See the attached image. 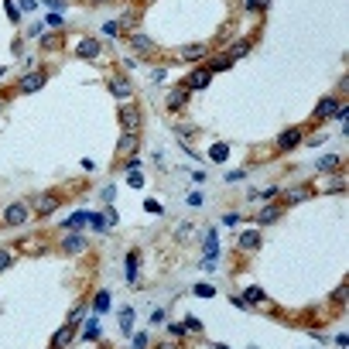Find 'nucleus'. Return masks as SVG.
I'll list each match as a JSON object with an SVG mask.
<instances>
[{
  "label": "nucleus",
  "instance_id": "obj_1",
  "mask_svg": "<svg viewBox=\"0 0 349 349\" xmlns=\"http://www.w3.org/2000/svg\"><path fill=\"white\" fill-rule=\"evenodd\" d=\"M120 124H124V134H137V127H140V113L134 110V106H127V110L120 113Z\"/></svg>",
  "mask_w": 349,
  "mask_h": 349
},
{
  "label": "nucleus",
  "instance_id": "obj_2",
  "mask_svg": "<svg viewBox=\"0 0 349 349\" xmlns=\"http://www.w3.org/2000/svg\"><path fill=\"white\" fill-rule=\"evenodd\" d=\"M209 75H212V72L206 69V65H202V69H195V72H192V75H189V82H185V89H206V86H209Z\"/></svg>",
  "mask_w": 349,
  "mask_h": 349
},
{
  "label": "nucleus",
  "instance_id": "obj_3",
  "mask_svg": "<svg viewBox=\"0 0 349 349\" xmlns=\"http://www.w3.org/2000/svg\"><path fill=\"white\" fill-rule=\"evenodd\" d=\"M75 55H79V59H96V55H99V41H96V38H86V41H79Z\"/></svg>",
  "mask_w": 349,
  "mask_h": 349
},
{
  "label": "nucleus",
  "instance_id": "obj_4",
  "mask_svg": "<svg viewBox=\"0 0 349 349\" xmlns=\"http://www.w3.org/2000/svg\"><path fill=\"white\" fill-rule=\"evenodd\" d=\"M41 86H45V72H34V75H24L17 89H21V93H34V89H41Z\"/></svg>",
  "mask_w": 349,
  "mask_h": 349
},
{
  "label": "nucleus",
  "instance_id": "obj_5",
  "mask_svg": "<svg viewBox=\"0 0 349 349\" xmlns=\"http://www.w3.org/2000/svg\"><path fill=\"white\" fill-rule=\"evenodd\" d=\"M24 219H28V209H24L21 202H14V206L7 209V226H21Z\"/></svg>",
  "mask_w": 349,
  "mask_h": 349
},
{
  "label": "nucleus",
  "instance_id": "obj_6",
  "mask_svg": "<svg viewBox=\"0 0 349 349\" xmlns=\"http://www.w3.org/2000/svg\"><path fill=\"white\" fill-rule=\"evenodd\" d=\"M185 99H189V89H185V86H175V89H171V96H168V110L185 106Z\"/></svg>",
  "mask_w": 349,
  "mask_h": 349
},
{
  "label": "nucleus",
  "instance_id": "obj_7",
  "mask_svg": "<svg viewBox=\"0 0 349 349\" xmlns=\"http://www.w3.org/2000/svg\"><path fill=\"white\" fill-rule=\"evenodd\" d=\"M260 247V229H247L240 236V250H257Z\"/></svg>",
  "mask_w": 349,
  "mask_h": 349
},
{
  "label": "nucleus",
  "instance_id": "obj_8",
  "mask_svg": "<svg viewBox=\"0 0 349 349\" xmlns=\"http://www.w3.org/2000/svg\"><path fill=\"white\" fill-rule=\"evenodd\" d=\"M298 140H301V130H284V134L278 137V147H281V151H291Z\"/></svg>",
  "mask_w": 349,
  "mask_h": 349
},
{
  "label": "nucleus",
  "instance_id": "obj_9",
  "mask_svg": "<svg viewBox=\"0 0 349 349\" xmlns=\"http://www.w3.org/2000/svg\"><path fill=\"white\" fill-rule=\"evenodd\" d=\"M281 212H284L281 206H267V209H260V216H257V222H260V226H271V222L278 219Z\"/></svg>",
  "mask_w": 349,
  "mask_h": 349
},
{
  "label": "nucleus",
  "instance_id": "obj_10",
  "mask_svg": "<svg viewBox=\"0 0 349 349\" xmlns=\"http://www.w3.org/2000/svg\"><path fill=\"white\" fill-rule=\"evenodd\" d=\"M55 206H59V199H55V195H38V202H34V209L41 212V216H45V212H52Z\"/></svg>",
  "mask_w": 349,
  "mask_h": 349
},
{
  "label": "nucleus",
  "instance_id": "obj_11",
  "mask_svg": "<svg viewBox=\"0 0 349 349\" xmlns=\"http://www.w3.org/2000/svg\"><path fill=\"white\" fill-rule=\"evenodd\" d=\"M336 106H339V103L329 96V99H322V103L315 106V117H332V113H336Z\"/></svg>",
  "mask_w": 349,
  "mask_h": 349
},
{
  "label": "nucleus",
  "instance_id": "obj_12",
  "mask_svg": "<svg viewBox=\"0 0 349 349\" xmlns=\"http://www.w3.org/2000/svg\"><path fill=\"white\" fill-rule=\"evenodd\" d=\"M72 343V325H65V329H59V336L52 339V349H62Z\"/></svg>",
  "mask_w": 349,
  "mask_h": 349
},
{
  "label": "nucleus",
  "instance_id": "obj_13",
  "mask_svg": "<svg viewBox=\"0 0 349 349\" xmlns=\"http://www.w3.org/2000/svg\"><path fill=\"white\" fill-rule=\"evenodd\" d=\"M110 89H113V96H117V99H130V93H134V89H130V82H110Z\"/></svg>",
  "mask_w": 349,
  "mask_h": 349
},
{
  "label": "nucleus",
  "instance_id": "obj_14",
  "mask_svg": "<svg viewBox=\"0 0 349 349\" xmlns=\"http://www.w3.org/2000/svg\"><path fill=\"white\" fill-rule=\"evenodd\" d=\"M243 301H247V305H264L267 294H264L260 287H247V298H243Z\"/></svg>",
  "mask_w": 349,
  "mask_h": 349
},
{
  "label": "nucleus",
  "instance_id": "obj_15",
  "mask_svg": "<svg viewBox=\"0 0 349 349\" xmlns=\"http://www.w3.org/2000/svg\"><path fill=\"white\" fill-rule=\"evenodd\" d=\"M86 222H89V212H75V216L65 219V229H79V226H86Z\"/></svg>",
  "mask_w": 349,
  "mask_h": 349
},
{
  "label": "nucleus",
  "instance_id": "obj_16",
  "mask_svg": "<svg viewBox=\"0 0 349 349\" xmlns=\"http://www.w3.org/2000/svg\"><path fill=\"white\" fill-rule=\"evenodd\" d=\"M120 151H124V154H134V151H137V134H124V137H120Z\"/></svg>",
  "mask_w": 349,
  "mask_h": 349
},
{
  "label": "nucleus",
  "instance_id": "obj_17",
  "mask_svg": "<svg viewBox=\"0 0 349 349\" xmlns=\"http://www.w3.org/2000/svg\"><path fill=\"white\" fill-rule=\"evenodd\" d=\"M82 250H86L82 236H69V240H65V254H82Z\"/></svg>",
  "mask_w": 349,
  "mask_h": 349
},
{
  "label": "nucleus",
  "instance_id": "obj_18",
  "mask_svg": "<svg viewBox=\"0 0 349 349\" xmlns=\"http://www.w3.org/2000/svg\"><path fill=\"white\" fill-rule=\"evenodd\" d=\"M206 55V45H189V48H182V59H202Z\"/></svg>",
  "mask_w": 349,
  "mask_h": 349
},
{
  "label": "nucleus",
  "instance_id": "obj_19",
  "mask_svg": "<svg viewBox=\"0 0 349 349\" xmlns=\"http://www.w3.org/2000/svg\"><path fill=\"white\" fill-rule=\"evenodd\" d=\"M339 168V158L336 154H329V158H318V171H336Z\"/></svg>",
  "mask_w": 349,
  "mask_h": 349
},
{
  "label": "nucleus",
  "instance_id": "obj_20",
  "mask_svg": "<svg viewBox=\"0 0 349 349\" xmlns=\"http://www.w3.org/2000/svg\"><path fill=\"white\" fill-rule=\"evenodd\" d=\"M120 329H124V332L134 329V308H124V312H120Z\"/></svg>",
  "mask_w": 349,
  "mask_h": 349
},
{
  "label": "nucleus",
  "instance_id": "obj_21",
  "mask_svg": "<svg viewBox=\"0 0 349 349\" xmlns=\"http://www.w3.org/2000/svg\"><path fill=\"white\" fill-rule=\"evenodd\" d=\"M127 281H137V254H127Z\"/></svg>",
  "mask_w": 349,
  "mask_h": 349
},
{
  "label": "nucleus",
  "instance_id": "obj_22",
  "mask_svg": "<svg viewBox=\"0 0 349 349\" xmlns=\"http://www.w3.org/2000/svg\"><path fill=\"white\" fill-rule=\"evenodd\" d=\"M130 45H134L137 52H154V45H151V41H147L144 34H134V38H130Z\"/></svg>",
  "mask_w": 349,
  "mask_h": 349
},
{
  "label": "nucleus",
  "instance_id": "obj_23",
  "mask_svg": "<svg viewBox=\"0 0 349 349\" xmlns=\"http://www.w3.org/2000/svg\"><path fill=\"white\" fill-rule=\"evenodd\" d=\"M209 158L212 161H226V158H229V147H226V144H216V147L209 151Z\"/></svg>",
  "mask_w": 349,
  "mask_h": 349
},
{
  "label": "nucleus",
  "instance_id": "obj_24",
  "mask_svg": "<svg viewBox=\"0 0 349 349\" xmlns=\"http://www.w3.org/2000/svg\"><path fill=\"white\" fill-rule=\"evenodd\" d=\"M206 254H209V260L219 254V243H216V229H209V236H206Z\"/></svg>",
  "mask_w": 349,
  "mask_h": 349
},
{
  "label": "nucleus",
  "instance_id": "obj_25",
  "mask_svg": "<svg viewBox=\"0 0 349 349\" xmlns=\"http://www.w3.org/2000/svg\"><path fill=\"white\" fill-rule=\"evenodd\" d=\"M96 336H99V322H96V318H93V322H89V325H86V332H82V339H86V343H93V339H96Z\"/></svg>",
  "mask_w": 349,
  "mask_h": 349
},
{
  "label": "nucleus",
  "instance_id": "obj_26",
  "mask_svg": "<svg viewBox=\"0 0 349 349\" xmlns=\"http://www.w3.org/2000/svg\"><path fill=\"white\" fill-rule=\"evenodd\" d=\"M343 127H346V134H349V106H336V113H332Z\"/></svg>",
  "mask_w": 349,
  "mask_h": 349
},
{
  "label": "nucleus",
  "instance_id": "obj_27",
  "mask_svg": "<svg viewBox=\"0 0 349 349\" xmlns=\"http://www.w3.org/2000/svg\"><path fill=\"white\" fill-rule=\"evenodd\" d=\"M229 65H233V59L226 55V59H216L212 65H206V69H209V72H222V69H229Z\"/></svg>",
  "mask_w": 349,
  "mask_h": 349
},
{
  "label": "nucleus",
  "instance_id": "obj_28",
  "mask_svg": "<svg viewBox=\"0 0 349 349\" xmlns=\"http://www.w3.org/2000/svg\"><path fill=\"white\" fill-rule=\"evenodd\" d=\"M93 305H96V312H106V308H110V294H106V291H99Z\"/></svg>",
  "mask_w": 349,
  "mask_h": 349
},
{
  "label": "nucleus",
  "instance_id": "obj_29",
  "mask_svg": "<svg viewBox=\"0 0 349 349\" xmlns=\"http://www.w3.org/2000/svg\"><path fill=\"white\" fill-rule=\"evenodd\" d=\"M284 199H287V202H301V199H308V189H294V192H287Z\"/></svg>",
  "mask_w": 349,
  "mask_h": 349
},
{
  "label": "nucleus",
  "instance_id": "obj_30",
  "mask_svg": "<svg viewBox=\"0 0 349 349\" xmlns=\"http://www.w3.org/2000/svg\"><path fill=\"white\" fill-rule=\"evenodd\" d=\"M195 294H199V298H212L216 287H212V284H195Z\"/></svg>",
  "mask_w": 349,
  "mask_h": 349
},
{
  "label": "nucleus",
  "instance_id": "obj_31",
  "mask_svg": "<svg viewBox=\"0 0 349 349\" xmlns=\"http://www.w3.org/2000/svg\"><path fill=\"white\" fill-rule=\"evenodd\" d=\"M10 264H14V254L10 250H0V271H7Z\"/></svg>",
  "mask_w": 349,
  "mask_h": 349
},
{
  "label": "nucleus",
  "instance_id": "obj_32",
  "mask_svg": "<svg viewBox=\"0 0 349 349\" xmlns=\"http://www.w3.org/2000/svg\"><path fill=\"white\" fill-rule=\"evenodd\" d=\"M89 222H93L96 229H106V216H89Z\"/></svg>",
  "mask_w": 349,
  "mask_h": 349
},
{
  "label": "nucleus",
  "instance_id": "obj_33",
  "mask_svg": "<svg viewBox=\"0 0 349 349\" xmlns=\"http://www.w3.org/2000/svg\"><path fill=\"white\" fill-rule=\"evenodd\" d=\"M264 3H267V0H247V10H250V14H257Z\"/></svg>",
  "mask_w": 349,
  "mask_h": 349
},
{
  "label": "nucleus",
  "instance_id": "obj_34",
  "mask_svg": "<svg viewBox=\"0 0 349 349\" xmlns=\"http://www.w3.org/2000/svg\"><path fill=\"white\" fill-rule=\"evenodd\" d=\"M134 349H147V336H144V332L134 336Z\"/></svg>",
  "mask_w": 349,
  "mask_h": 349
},
{
  "label": "nucleus",
  "instance_id": "obj_35",
  "mask_svg": "<svg viewBox=\"0 0 349 349\" xmlns=\"http://www.w3.org/2000/svg\"><path fill=\"white\" fill-rule=\"evenodd\" d=\"M17 14H21V10L14 7V0H7V17H10V21H17Z\"/></svg>",
  "mask_w": 349,
  "mask_h": 349
},
{
  "label": "nucleus",
  "instance_id": "obj_36",
  "mask_svg": "<svg viewBox=\"0 0 349 349\" xmlns=\"http://www.w3.org/2000/svg\"><path fill=\"white\" fill-rule=\"evenodd\" d=\"M117 31H120V24H117V21H110V24L103 28V34H117Z\"/></svg>",
  "mask_w": 349,
  "mask_h": 349
},
{
  "label": "nucleus",
  "instance_id": "obj_37",
  "mask_svg": "<svg viewBox=\"0 0 349 349\" xmlns=\"http://www.w3.org/2000/svg\"><path fill=\"white\" fill-rule=\"evenodd\" d=\"M144 206H147V212H161V202H154V199H147Z\"/></svg>",
  "mask_w": 349,
  "mask_h": 349
},
{
  "label": "nucleus",
  "instance_id": "obj_38",
  "mask_svg": "<svg viewBox=\"0 0 349 349\" xmlns=\"http://www.w3.org/2000/svg\"><path fill=\"white\" fill-rule=\"evenodd\" d=\"M21 10H34V0H21Z\"/></svg>",
  "mask_w": 349,
  "mask_h": 349
},
{
  "label": "nucleus",
  "instance_id": "obj_39",
  "mask_svg": "<svg viewBox=\"0 0 349 349\" xmlns=\"http://www.w3.org/2000/svg\"><path fill=\"white\" fill-rule=\"evenodd\" d=\"M158 349H171V346H168V343H164V346H158Z\"/></svg>",
  "mask_w": 349,
  "mask_h": 349
}]
</instances>
